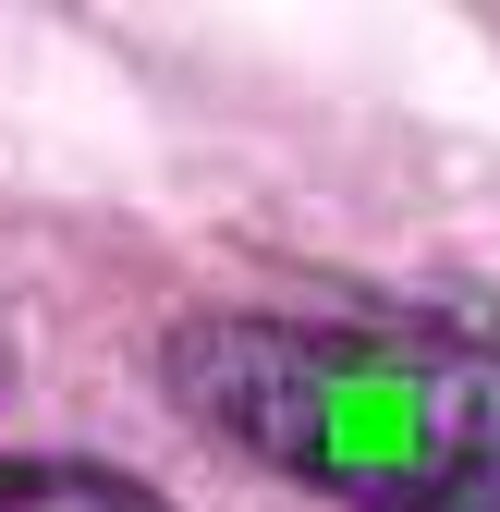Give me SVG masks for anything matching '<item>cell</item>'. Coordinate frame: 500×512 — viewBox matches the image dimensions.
I'll return each mask as SVG.
<instances>
[{"mask_svg": "<svg viewBox=\"0 0 500 512\" xmlns=\"http://www.w3.org/2000/svg\"><path fill=\"white\" fill-rule=\"evenodd\" d=\"M171 403L354 512H500V342L464 317H183Z\"/></svg>", "mask_w": 500, "mask_h": 512, "instance_id": "1", "label": "cell"}, {"mask_svg": "<svg viewBox=\"0 0 500 512\" xmlns=\"http://www.w3.org/2000/svg\"><path fill=\"white\" fill-rule=\"evenodd\" d=\"M0 512H171V500L110 464H0Z\"/></svg>", "mask_w": 500, "mask_h": 512, "instance_id": "2", "label": "cell"}]
</instances>
